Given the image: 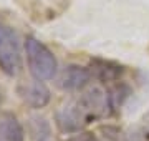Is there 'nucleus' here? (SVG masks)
<instances>
[{
	"label": "nucleus",
	"mask_w": 149,
	"mask_h": 141,
	"mask_svg": "<svg viewBox=\"0 0 149 141\" xmlns=\"http://www.w3.org/2000/svg\"><path fill=\"white\" fill-rule=\"evenodd\" d=\"M22 68V55L17 33L0 22V70L15 76Z\"/></svg>",
	"instance_id": "nucleus-2"
},
{
	"label": "nucleus",
	"mask_w": 149,
	"mask_h": 141,
	"mask_svg": "<svg viewBox=\"0 0 149 141\" xmlns=\"http://www.w3.org/2000/svg\"><path fill=\"white\" fill-rule=\"evenodd\" d=\"M18 96L22 98V101L25 105H28L30 108H43L50 103V90L45 87V83L42 80H37L33 78L32 82H25V83H20L18 88Z\"/></svg>",
	"instance_id": "nucleus-4"
},
{
	"label": "nucleus",
	"mask_w": 149,
	"mask_h": 141,
	"mask_svg": "<svg viewBox=\"0 0 149 141\" xmlns=\"http://www.w3.org/2000/svg\"><path fill=\"white\" fill-rule=\"evenodd\" d=\"M55 121H56V126L60 128V131H63V133H76L85 125L91 123L80 98L70 100V101L61 105L55 113Z\"/></svg>",
	"instance_id": "nucleus-3"
},
{
	"label": "nucleus",
	"mask_w": 149,
	"mask_h": 141,
	"mask_svg": "<svg viewBox=\"0 0 149 141\" xmlns=\"http://www.w3.org/2000/svg\"><path fill=\"white\" fill-rule=\"evenodd\" d=\"M134 141H141V140H134Z\"/></svg>",
	"instance_id": "nucleus-10"
},
{
	"label": "nucleus",
	"mask_w": 149,
	"mask_h": 141,
	"mask_svg": "<svg viewBox=\"0 0 149 141\" xmlns=\"http://www.w3.org/2000/svg\"><path fill=\"white\" fill-rule=\"evenodd\" d=\"M25 53H27L28 70H30L33 78L47 82V80H52L56 75L58 61L55 58L53 52L45 43H42L40 40H37L35 37H27Z\"/></svg>",
	"instance_id": "nucleus-1"
},
{
	"label": "nucleus",
	"mask_w": 149,
	"mask_h": 141,
	"mask_svg": "<svg viewBox=\"0 0 149 141\" xmlns=\"http://www.w3.org/2000/svg\"><path fill=\"white\" fill-rule=\"evenodd\" d=\"M90 66H91L90 70L93 73V76H96L101 82H116L124 71V68L121 65H118L114 61H108V60H100V58L91 60Z\"/></svg>",
	"instance_id": "nucleus-6"
},
{
	"label": "nucleus",
	"mask_w": 149,
	"mask_h": 141,
	"mask_svg": "<svg viewBox=\"0 0 149 141\" xmlns=\"http://www.w3.org/2000/svg\"><path fill=\"white\" fill-rule=\"evenodd\" d=\"M91 70L86 66L80 65H68L58 76V87L66 91H78L90 83L91 80Z\"/></svg>",
	"instance_id": "nucleus-5"
},
{
	"label": "nucleus",
	"mask_w": 149,
	"mask_h": 141,
	"mask_svg": "<svg viewBox=\"0 0 149 141\" xmlns=\"http://www.w3.org/2000/svg\"><path fill=\"white\" fill-rule=\"evenodd\" d=\"M28 131L33 141H52V126L43 116H32L28 121Z\"/></svg>",
	"instance_id": "nucleus-8"
},
{
	"label": "nucleus",
	"mask_w": 149,
	"mask_h": 141,
	"mask_svg": "<svg viewBox=\"0 0 149 141\" xmlns=\"http://www.w3.org/2000/svg\"><path fill=\"white\" fill-rule=\"evenodd\" d=\"M68 141H98L96 136H93V133H81V135H76L74 138Z\"/></svg>",
	"instance_id": "nucleus-9"
},
{
	"label": "nucleus",
	"mask_w": 149,
	"mask_h": 141,
	"mask_svg": "<svg viewBox=\"0 0 149 141\" xmlns=\"http://www.w3.org/2000/svg\"><path fill=\"white\" fill-rule=\"evenodd\" d=\"M23 128L13 113L0 114V141H23Z\"/></svg>",
	"instance_id": "nucleus-7"
}]
</instances>
